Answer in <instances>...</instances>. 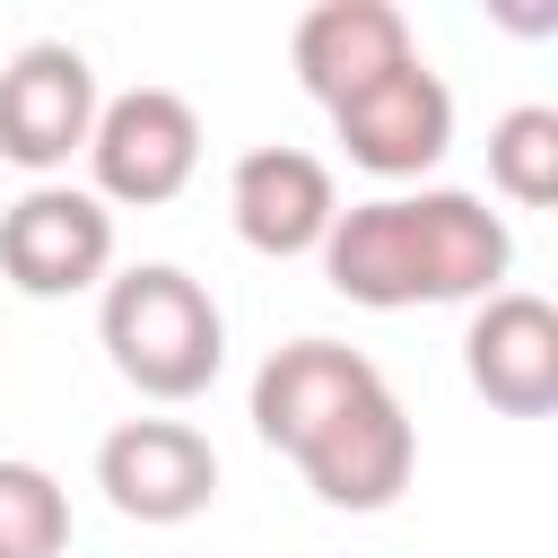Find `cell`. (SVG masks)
Masks as SVG:
<instances>
[{"mask_svg":"<svg viewBox=\"0 0 558 558\" xmlns=\"http://www.w3.org/2000/svg\"><path fill=\"white\" fill-rule=\"evenodd\" d=\"M288 61H296V87H305L314 105H349L357 87L392 78V70L418 61V52H410V26H401L392 0H323V9L296 17Z\"/></svg>","mask_w":558,"mask_h":558,"instance_id":"7c38bea8","label":"cell"},{"mask_svg":"<svg viewBox=\"0 0 558 558\" xmlns=\"http://www.w3.org/2000/svg\"><path fill=\"white\" fill-rule=\"evenodd\" d=\"M462 366L471 392L506 418H549L558 410V305L532 288H497L480 296L471 331H462Z\"/></svg>","mask_w":558,"mask_h":558,"instance_id":"52a82bcc","label":"cell"},{"mask_svg":"<svg viewBox=\"0 0 558 558\" xmlns=\"http://www.w3.org/2000/svg\"><path fill=\"white\" fill-rule=\"evenodd\" d=\"M331 131H340L349 166H366V174H427L453 148V87L427 61H401L392 78L331 105Z\"/></svg>","mask_w":558,"mask_h":558,"instance_id":"ba28073f","label":"cell"},{"mask_svg":"<svg viewBox=\"0 0 558 558\" xmlns=\"http://www.w3.org/2000/svg\"><path fill=\"white\" fill-rule=\"evenodd\" d=\"M296 471H305V488H314L323 506H340V514H384V506L410 488V471H418V436H410V418H401L392 392H366L349 418H331V427L296 453Z\"/></svg>","mask_w":558,"mask_h":558,"instance_id":"8fae6325","label":"cell"},{"mask_svg":"<svg viewBox=\"0 0 558 558\" xmlns=\"http://www.w3.org/2000/svg\"><path fill=\"white\" fill-rule=\"evenodd\" d=\"M488 183L514 209H549L558 201V105H514L488 131Z\"/></svg>","mask_w":558,"mask_h":558,"instance_id":"4fadbf2b","label":"cell"},{"mask_svg":"<svg viewBox=\"0 0 558 558\" xmlns=\"http://www.w3.org/2000/svg\"><path fill=\"white\" fill-rule=\"evenodd\" d=\"M96 488L131 523H192L218 497V453L183 418H131L96 445Z\"/></svg>","mask_w":558,"mask_h":558,"instance_id":"277c9868","label":"cell"},{"mask_svg":"<svg viewBox=\"0 0 558 558\" xmlns=\"http://www.w3.org/2000/svg\"><path fill=\"white\" fill-rule=\"evenodd\" d=\"M105 262H113V218L70 183H35L0 218V270L17 296H78L105 279Z\"/></svg>","mask_w":558,"mask_h":558,"instance_id":"8992f818","label":"cell"},{"mask_svg":"<svg viewBox=\"0 0 558 558\" xmlns=\"http://www.w3.org/2000/svg\"><path fill=\"white\" fill-rule=\"evenodd\" d=\"M366 392H384V375H375L366 349H340V340H288V349H270V366L253 375V436L279 445V453L296 462V453H305L331 418H349Z\"/></svg>","mask_w":558,"mask_h":558,"instance_id":"9c48e42d","label":"cell"},{"mask_svg":"<svg viewBox=\"0 0 558 558\" xmlns=\"http://www.w3.org/2000/svg\"><path fill=\"white\" fill-rule=\"evenodd\" d=\"M227 209H235V235L270 262H296V253H323L331 218H340V192H331V166L314 148H244L235 157V183H227Z\"/></svg>","mask_w":558,"mask_h":558,"instance_id":"30bf717a","label":"cell"},{"mask_svg":"<svg viewBox=\"0 0 558 558\" xmlns=\"http://www.w3.org/2000/svg\"><path fill=\"white\" fill-rule=\"evenodd\" d=\"M96 331H105L113 375L140 384L148 401H192V392H209L218 366H227V323H218L209 288H201L192 270H174V262L122 270V279L105 288Z\"/></svg>","mask_w":558,"mask_h":558,"instance_id":"7a4b0ae2","label":"cell"},{"mask_svg":"<svg viewBox=\"0 0 558 558\" xmlns=\"http://www.w3.org/2000/svg\"><path fill=\"white\" fill-rule=\"evenodd\" d=\"M70 549V497L35 462H0V558H61Z\"/></svg>","mask_w":558,"mask_h":558,"instance_id":"5bb4252c","label":"cell"},{"mask_svg":"<svg viewBox=\"0 0 558 558\" xmlns=\"http://www.w3.org/2000/svg\"><path fill=\"white\" fill-rule=\"evenodd\" d=\"M514 270V235L471 192H410V201H357L323 235V279L349 305L401 314V305H480Z\"/></svg>","mask_w":558,"mask_h":558,"instance_id":"6da1fadb","label":"cell"},{"mask_svg":"<svg viewBox=\"0 0 558 558\" xmlns=\"http://www.w3.org/2000/svg\"><path fill=\"white\" fill-rule=\"evenodd\" d=\"M87 157H96V192H105V201L157 209V201H174V192L192 183V166H201V113H192L174 87H131V96L96 105Z\"/></svg>","mask_w":558,"mask_h":558,"instance_id":"3957f363","label":"cell"},{"mask_svg":"<svg viewBox=\"0 0 558 558\" xmlns=\"http://www.w3.org/2000/svg\"><path fill=\"white\" fill-rule=\"evenodd\" d=\"M96 131V70L78 44H26L0 70V157L26 174H52Z\"/></svg>","mask_w":558,"mask_h":558,"instance_id":"5b68a950","label":"cell"}]
</instances>
